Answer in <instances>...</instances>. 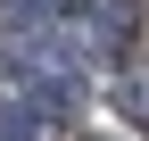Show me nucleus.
<instances>
[{
    "instance_id": "nucleus-5",
    "label": "nucleus",
    "mask_w": 149,
    "mask_h": 141,
    "mask_svg": "<svg viewBox=\"0 0 149 141\" xmlns=\"http://www.w3.org/2000/svg\"><path fill=\"white\" fill-rule=\"evenodd\" d=\"M83 141H100V133H83Z\"/></svg>"
},
{
    "instance_id": "nucleus-3",
    "label": "nucleus",
    "mask_w": 149,
    "mask_h": 141,
    "mask_svg": "<svg viewBox=\"0 0 149 141\" xmlns=\"http://www.w3.org/2000/svg\"><path fill=\"white\" fill-rule=\"evenodd\" d=\"M0 141H42V116L25 100H0Z\"/></svg>"
},
{
    "instance_id": "nucleus-4",
    "label": "nucleus",
    "mask_w": 149,
    "mask_h": 141,
    "mask_svg": "<svg viewBox=\"0 0 149 141\" xmlns=\"http://www.w3.org/2000/svg\"><path fill=\"white\" fill-rule=\"evenodd\" d=\"M66 8H74V0H8V17H17L25 33H33V25H50V17H66Z\"/></svg>"
},
{
    "instance_id": "nucleus-1",
    "label": "nucleus",
    "mask_w": 149,
    "mask_h": 141,
    "mask_svg": "<svg viewBox=\"0 0 149 141\" xmlns=\"http://www.w3.org/2000/svg\"><path fill=\"white\" fill-rule=\"evenodd\" d=\"M83 42L91 50H124V42H133V33H141V0H108V8H83Z\"/></svg>"
},
{
    "instance_id": "nucleus-2",
    "label": "nucleus",
    "mask_w": 149,
    "mask_h": 141,
    "mask_svg": "<svg viewBox=\"0 0 149 141\" xmlns=\"http://www.w3.org/2000/svg\"><path fill=\"white\" fill-rule=\"evenodd\" d=\"M116 116H124V125H141V133H149V58H133V66L116 75Z\"/></svg>"
}]
</instances>
